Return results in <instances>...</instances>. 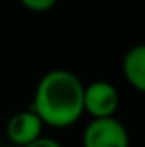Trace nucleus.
Instances as JSON below:
<instances>
[{"label":"nucleus","mask_w":145,"mask_h":147,"mask_svg":"<svg viewBox=\"0 0 145 147\" xmlns=\"http://www.w3.org/2000/svg\"><path fill=\"white\" fill-rule=\"evenodd\" d=\"M82 80L69 69H52L39 78L34 91L32 106L45 121V125L54 129H65L76 123L84 108Z\"/></svg>","instance_id":"nucleus-1"},{"label":"nucleus","mask_w":145,"mask_h":147,"mask_svg":"<svg viewBox=\"0 0 145 147\" xmlns=\"http://www.w3.org/2000/svg\"><path fill=\"white\" fill-rule=\"evenodd\" d=\"M84 147H130L128 130L115 115L93 117L82 134Z\"/></svg>","instance_id":"nucleus-2"},{"label":"nucleus","mask_w":145,"mask_h":147,"mask_svg":"<svg viewBox=\"0 0 145 147\" xmlns=\"http://www.w3.org/2000/svg\"><path fill=\"white\" fill-rule=\"evenodd\" d=\"M43 127H45V121L39 117V114L34 108H26V110H21L9 117V121L6 125V134H7V140L13 145L24 147L43 136L41 134Z\"/></svg>","instance_id":"nucleus-4"},{"label":"nucleus","mask_w":145,"mask_h":147,"mask_svg":"<svg viewBox=\"0 0 145 147\" xmlns=\"http://www.w3.org/2000/svg\"><path fill=\"white\" fill-rule=\"evenodd\" d=\"M19 2H21L28 11H34V13H45V11L52 9L58 0H19Z\"/></svg>","instance_id":"nucleus-6"},{"label":"nucleus","mask_w":145,"mask_h":147,"mask_svg":"<svg viewBox=\"0 0 145 147\" xmlns=\"http://www.w3.org/2000/svg\"><path fill=\"white\" fill-rule=\"evenodd\" d=\"M24 147H63V145L60 144L58 140H54V138H45V136H41V138L34 140L32 144H28V145H24Z\"/></svg>","instance_id":"nucleus-7"},{"label":"nucleus","mask_w":145,"mask_h":147,"mask_svg":"<svg viewBox=\"0 0 145 147\" xmlns=\"http://www.w3.org/2000/svg\"><path fill=\"white\" fill-rule=\"evenodd\" d=\"M123 76L136 91L145 93V43L134 45L123 56Z\"/></svg>","instance_id":"nucleus-5"},{"label":"nucleus","mask_w":145,"mask_h":147,"mask_svg":"<svg viewBox=\"0 0 145 147\" xmlns=\"http://www.w3.org/2000/svg\"><path fill=\"white\" fill-rule=\"evenodd\" d=\"M84 108L93 117H112L119 108V93L115 86L106 80H95L86 86Z\"/></svg>","instance_id":"nucleus-3"}]
</instances>
